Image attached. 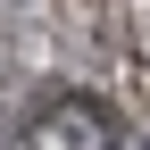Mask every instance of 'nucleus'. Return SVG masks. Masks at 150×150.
I'll return each instance as SVG.
<instances>
[{"instance_id": "f03ea898", "label": "nucleus", "mask_w": 150, "mask_h": 150, "mask_svg": "<svg viewBox=\"0 0 150 150\" xmlns=\"http://www.w3.org/2000/svg\"><path fill=\"white\" fill-rule=\"evenodd\" d=\"M142 150H150V142H142Z\"/></svg>"}, {"instance_id": "f257e3e1", "label": "nucleus", "mask_w": 150, "mask_h": 150, "mask_svg": "<svg viewBox=\"0 0 150 150\" xmlns=\"http://www.w3.org/2000/svg\"><path fill=\"white\" fill-rule=\"evenodd\" d=\"M25 150H117V108L75 83H50L25 108Z\"/></svg>"}]
</instances>
